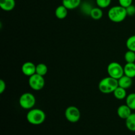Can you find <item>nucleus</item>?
Returning <instances> with one entry per match:
<instances>
[{
	"label": "nucleus",
	"mask_w": 135,
	"mask_h": 135,
	"mask_svg": "<svg viewBox=\"0 0 135 135\" xmlns=\"http://www.w3.org/2000/svg\"><path fill=\"white\" fill-rule=\"evenodd\" d=\"M125 121L126 127L129 131L135 132V113H132Z\"/></svg>",
	"instance_id": "dca6fc26"
},
{
	"label": "nucleus",
	"mask_w": 135,
	"mask_h": 135,
	"mask_svg": "<svg viewBox=\"0 0 135 135\" xmlns=\"http://www.w3.org/2000/svg\"><path fill=\"white\" fill-rule=\"evenodd\" d=\"M113 94L114 97L119 100H122L123 99H125L127 98V96L126 89L121 88L120 86L117 87L115 90L114 92H113Z\"/></svg>",
	"instance_id": "2eb2a0df"
},
{
	"label": "nucleus",
	"mask_w": 135,
	"mask_h": 135,
	"mask_svg": "<svg viewBox=\"0 0 135 135\" xmlns=\"http://www.w3.org/2000/svg\"><path fill=\"white\" fill-rule=\"evenodd\" d=\"M108 16L109 19L112 22L116 23L123 22L127 16L126 8L121 5L112 7L108 11Z\"/></svg>",
	"instance_id": "f257e3e1"
},
{
	"label": "nucleus",
	"mask_w": 135,
	"mask_h": 135,
	"mask_svg": "<svg viewBox=\"0 0 135 135\" xmlns=\"http://www.w3.org/2000/svg\"><path fill=\"white\" fill-rule=\"evenodd\" d=\"M81 0H62V5L67 8L69 10H73L80 7Z\"/></svg>",
	"instance_id": "ddd939ff"
},
{
	"label": "nucleus",
	"mask_w": 135,
	"mask_h": 135,
	"mask_svg": "<svg viewBox=\"0 0 135 135\" xmlns=\"http://www.w3.org/2000/svg\"><path fill=\"white\" fill-rule=\"evenodd\" d=\"M125 60L127 63H134L135 62V52L128 50L125 54Z\"/></svg>",
	"instance_id": "4be33fe9"
},
{
	"label": "nucleus",
	"mask_w": 135,
	"mask_h": 135,
	"mask_svg": "<svg viewBox=\"0 0 135 135\" xmlns=\"http://www.w3.org/2000/svg\"><path fill=\"white\" fill-rule=\"evenodd\" d=\"M126 46L128 50L135 52V35L131 36L128 38L126 42Z\"/></svg>",
	"instance_id": "412c9836"
},
{
	"label": "nucleus",
	"mask_w": 135,
	"mask_h": 135,
	"mask_svg": "<svg viewBox=\"0 0 135 135\" xmlns=\"http://www.w3.org/2000/svg\"><path fill=\"white\" fill-rule=\"evenodd\" d=\"M28 122L33 125H39L43 123L46 120V114L42 109L35 108L29 110L26 115Z\"/></svg>",
	"instance_id": "7ed1b4c3"
},
{
	"label": "nucleus",
	"mask_w": 135,
	"mask_h": 135,
	"mask_svg": "<svg viewBox=\"0 0 135 135\" xmlns=\"http://www.w3.org/2000/svg\"><path fill=\"white\" fill-rule=\"evenodd\" d=\"M80 7V11H81V12L83 14L90 16L91 11L93 9V6L92 5L90 2H88V1H86L84 2H83V3H81Z\"/></svg>",
	"instance_id": "f3484780"
},
{
	"label": "nucleus",
	"mask_w": 135,
	"mask_h": 135,
	"mask_svg": "<svg viewBox=\"0 0 135 135\" xmlns=\"http://www.w3.org/2000/svg\"><path fill=\"white\" fill-rule=\"evenodd\" d=\"M118 84L119 86L127 90L130 88L133 84V79H132V78H130L124 75L119 79H118Z\"/></svg>",
	"instance_id": "9d476101"
},
{
	"label": "nucleus",
	"mask_w": 135,
	"mask_h": 135,
	"mask_svg": "<svg viewBox=\"0 0 135 135\" xmlns=\"http://www.w3.org/2000/svg\"><path fill=\"white\" fill-rule=\"evenodd\" d=\"M36 65L34 64L32 62L27 61L23 63L21 67L22 72L25 76H30L36 73Z\"/></svg>",
	"instance_id": "6e6552de"
},
{
	"label": "nucleus",
	"mask_w": 135,
	"mask_h": 135,
	"mask_svg": "<svg viewBox=\"0 0 135 135\" xmlns=\"http://www.w3.org/2000/svg\"><path fill=\"white\" fill-rule=\"evenodd\" d=\"M127 13V16H134L135 15V6L133 5V4L129 6L128 7L126 8Z\"/></svg>",
	"instance_id": "393cba45"
},
{
	"label": "nucleus",
	"mask_w": 135,
	"mask_h": 135,
	"mask_svg": "<svg viewBox=\"0 0 135 135\" xmlns=\"http://www.w3.org/2000/svg\"><path fill=\"white\" fill-rule=\"evenodd\" d=\"M6 89V84L3 80H0V94H3Z\"/></svg>",
	"instance_id": "a878e982"
},
{
	"label": "nucleus",
	"mask_w": 135,
	"mask_h": 135,
	"mask_svg": "<svg viewBox=\"0 0 135 135\" xmlns=\"http://www.w3.org/2000/svg\"><path fill=\"white\" fill-rule=\"evenodd\" d=\"M18 102L20 106L23 109H31L36 104V98L30 92H25L21 96Z\"/></svg>",
	"instance_id": "20e7f679"
},
{
	"label": "nucleus",
	"mask_w": 135,
	"mask_h": 135,
	"mask_svg": "<svg viewBox=\"0 0 135 135\" xmlns=\"http://www.w3.org/2000/svg\"><path fill=\"white\" fill-rule=\"evenodd\" d=\"M96 3L98 7L101 9L107 8L110 5L112 0H96Z\"/></svg>",
	"instance_id": "5701e85b"
},
{
	"label": "nucleus",
	"mask_w": 135,
	"mask_h": 135,
	"mask_svg": "<svg viewBox=\"0 0 135 135\" xmlns=\"http://www.w3.org/2000/svg\"><path fill=\"white\" fill-rule=\"evenodd\" d=\"M15 0H0V7L5 11H11L15 8Z\"/></svg>",
	"instance_id": "9b49d317"
},
{
	"label": "nucleus",
	"mask_w": 135,
	"mask_h": 135,
	"mask_svg": "<svg viewBox=\"0 0 135 135\" xmlns=\"http://www.w3.org/2000/svg\"><path fill=\"white\" fill-rule=\"evenodd\" d=\"M117 115L123 119H127L132 113V109L127 104L121 105L117 108Z\"/></svg>",
	"instance_id": "1a4fd4ad"
},
{
	"label": "nucleus",
	"mask_w": 135,
	"mask_h": 135,
	"mask_svg": "<svg viewBox=\"0 0 135 135\" xmlns=\"http://www.w3.org/2000/svg\"><path fill=\"white\" fill-rule=\"evenodd\" d=\"M126 104L132 110H135V93L127 95L126 98Z\"/></svg>",
	"instance_id": "aec40b11"
},
{
	"label": "nucleus",
	"mask_w": 135,
	"mask_h": 135,
	"mask_svg": "<svg viewBox=\"0 0 135 135\" xmlns=\"http://www.w3.org/2000/svg\"><path fill=\"white\" fill-rule=\"evenodd\" d=\"M65 116L69 122L75 123L80 120V112L78 108L71 105L65 109Z\"/></svg>",
	"instance_id": "0eeeda50"
},
{
	"label": "nucleus",
	"mask_w": 135,
	"mask_h": 135,
	"mask_svg": "<svg viewBox=\"0 0 135 135\" xmlns=\"http://www.w3.org/2000/svg\"><path fill=\"white\" fill-rule=\"evenodd\" d=\"M118 86V80L109 76L102 79L98 84L99 90L104 94L113 93Z\"/></svg>",
	"instance_id": "f03ea898"
},
{
	"label": "nucleus",
	"mask_w": 135,
	"mask_h": 135,
	"mask_svg": "<svg viewBox=\"0 0 135 135\" xmlns=\"http://www.w3.org/2000/svg\"><path fill=\"white\" fill-rule=\"evenodd\" d=\"M107 71L109 76L117 80L124 75L123 67L117 62H112L109 63L107 68Z\"/></svg>",
	"instance_id": "39448f33"
},
{
	"label": "nucleus",
	"mask_w": 135,
	"mask_h": 135,
	"mask_svg": "<svg viewBox=\"0 0 135 135\" xmlns=\"http://www.w3.org/2000/svg\"><path fill=\"white\" fill-rule=\"evenodd\" d=\"M48 71L47 66L44 63H39L36 65V73L41 76H45Z\"/></svg>",
	"instance_id": "6ab92c4d"
},
{
	"label": "nucleus",
	"mask_w": 135,
	"mask_h": 135,
	"mask_svg": "<svg viewBox=\"0 0 135 135\" xmlns=\"http://www.w3.org/2000/svg\"><path fill=\"white\" fill-rule=\"evenodd\" d=\"M68 10L69 9L63 5H59L55 9V17L59 19H64L68 15Z\"/></svg>",
	"instance_id": "4468645a"
},
{
	"label": "nucleus",
	"mask_w": 135,
	"mask_h": 135,
	"mask_svg": "<svg viewBox=\"0 0 135 135\" xmlns=\"http://www.w3.org/2000/svg\"><path fill=\"white\" fill-rule=\"evenodd\" d=\"M28 84L30 88L35 91L41 90L45 86V80L43 76L35 73L29 76Z\"/></svg>",
	"instance_id": "423d86ee"
},
{
	"label": "nucleus",
	"mask_w": 135,
	"mask_h": 135,
	"mask_svg": "<svg viewBox=\"0 0 135 135\" xmlns=\"http://www.w3.org/2000/svg\"><path fill=\"white\" fill-rule=\"evenodd\" d=\"M90 16L94 20H96V21L100 20L103 17V11L101 8H100L99 7H93V9L91 11Z\"/></svg>",
	"instance_id": "a211bd4d"
},
{
	"label": "nucleus",
	"mask_w": 135,
	"mask_h": 135,
	"mask_svg": "<svg viewBox=\"0 0 135 135\" xmlns=\"http://www.w3.org/2000/svg\"><path fill=\"white\" fill-rule=\"evenodd\" d=\"M123 69L124 75L132 79L135 77V63H127Z\"/></svg>",
	"instance_id": "f8f14e48"
},
{
	"label": "nucleus",
	"mask_w": 135,
	"mask_h": 135,
	"mask_svg": "<svg viewBox=\"0 0 135 135\" xmlns=\"http://www.w3.org/2000/svg\"><path fill=\"white\" fill-rule=\"evenodd\" d=\"M133 0H118L119 4L123 7L127 8L133 4Z\"/></svg>",
	"instance_id": "b1692460"
}]
</instances>
